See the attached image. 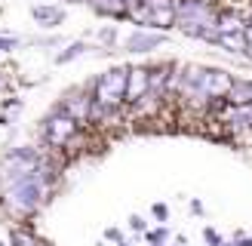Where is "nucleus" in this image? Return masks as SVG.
<instances>
[{"mask_svg": "<svg viewBox=\"0 0 252 246\" xmlns=\"http://www.w3.org/2000/svg\"><path fill=\"white\" fill-rule=\"evenodd\" d=\"M77 132H80V123L62 108H56L49 117H43V139L53 151H65V148L77 139Z\"/></svg>", "mask_w": 252, "mask_h": 246, "instance_id": "obj_3", "label": "nucleus"}, {"mask_svg": "<svg viewBox=\"0 0 252 246\" xmlns=\"http://www.w3.org/2000/svg\"><path fill=\"white\" fill-rule=\"evenodd\" d=\"M163 237H166V231H163V228H160V231H151V234H148V240H151V243H160Z\"/></svg>", "mask_w": 252, "mask_h": 246, "instance_id": "obj_15", "label": "nucleus"}, {"mask_svg": "<svg viewBox=\"0 0 252 246\" xmlns=\"http://www.w3.org/2000/svg\"><path fill=\"white\" fill-rule=\"evenodd\" d=\"M154 215H157V218H166V206L157 203V206H154Z\"/></svg>", "mask_w": 252, "mask_h": 246, "instance_id": "obj_19", "label": "nucleus"}, {"mask_svg": "<svg viewBox=\"0 0 252 246\" xmlns=\"http://www.w3.org/2000/svg\"><path fill=\"white\" fill-rule=\"evenodd\" d=\"M219 9L209 0H179V9H175V28L185 31L188 37H197V40L216 43V22H219Z\"/></svg>", "mask_w": 252, "mask_h": 246, "instance_id": "obj_1", "label": "nucleus"}, {"mask_svg": "<svg viewBox=\"0 0 252 246\" xmlns=\"http://www.w3.org/2000/svg\"><path fill=\"white\" fill-rule=\"evenodd\" d=\"M0 246H3V243H0Z\"/></svg>", "mask_w": 252, "mask_h": 246, "instance_id": "obj_23", "label": "nucleus"}, {"mask_svg": "<svg viewBox=\"0 0 252 246\" xmlns=\"http://www.w3.org/2000/svg\"><path fill=\"white\" fill-rule=\"evenodd\" d=\"M246 59H252V12H249V22H246Z\"/></svg>", "mask_w": 252, "mask_h": 246, "instance_id": "obj_14", "label": "nucleus"}, {"mask_svg": "<svg viewBox=\"0 0 252 246\" xmlns=\"http://www.w3.org/2000/svg\"><path fill=\"white\" fill-rule=\"evenodd\" d=\"M9 46H16V40L12 37H0V49H9Z\"/></svg>", "mask_w": 252, "mask_h": 246, "instance_id": "obj_18", "label": "nucleus"}, {"mask_svg": "<svg viewBox=\"0 0 252 246\" xmlns=\"http://www.w3.org/2000/svg\"><path fill=\"white\" fill-rule=\"evenodd\" d=\"M216 246H228V243H216Z\"/></svg>", "mask_w": 252, "mask_h": 246, "instance_id": "obj_21", "label": "nucleus"}, {"mask_svg": "<svg viewBox=\"0 0 252 246\" xmlns=\"http://www.w3.org/2000/svg\"><path fill=\"white\" fill-rule=\"evenodd\" d=\"M175 9H179V0H142L129 19L157 31H169L175 28Z\"/></svg>", "mask_w": 252, "mask_h": 246, "instance_id": "obj_4", "label": "nucleus"}, {"mask_svg": "<svg viewBox=\"0 0 252 246\" xmlns=\"http://www.w3.org/2000/svg\"><path fill=\"white\" fill-rule=\"evenodd\" d=\"M83 53H86V43H80V40H77V43H71L65 53H59V56H56V62H59V65H65V62L77 59V56H83Z\"/></svg>", "mask_w": 252, "mask_h": 246, "instance_id": "obj_12", "label": "nucleus"}, {"mask_svg": "<svg viewBox=\"0 0 252 246\" xmlns=\"http://www.w3.org/2000/svg\"><path fill=\"white\" fill-rule=\"evenodd\" d=\"M138 3H142V0H93V6L102 12V16H114V19H129Z\"/></svg>", "mask_w": 252, "mask_h": 246, "instance_id": "obj_8", "label": "nucleus"}, {"mask_svg": "<svg viewBox=\"0 0 252 246\" xmlns=\"http://www.w3.org/2000/svg\"><path fill=\"white\" fill-rule=\"evenodd\" d=\"M228 102L231 105H252V80H240V77H237Z\"/></svg>", "mask_w": 252, "mask_h": 246, "instance_id": "obj_11", "label": "nucleus"}, {"mask_svg": "<svg viewBox=\"0 0 252 246\" xmlns=\"http://www.w3.org/2000/svg\"><path fill=\"white\" fill-rule=\"evenodd\" d=\"M0 179H3V169H0Z\"/></svg>", "mask_w": 252, "mask_h": 246, "instance_id": "obj_22", "label": "nucleus"}, {"mask_svg": "<svg viewBox=\"0 0 252 246\" xmlns=\"http://www.w3.org/2000/svg\"><path fill=\"white\" fill-rule=\"evenodd\" d=\"M114 37H117V34H114V28H105V31H102V40H105V43H111Z\"/></svg>", "mask_w": 252, "mask_h": 246, "instance_id": "obj_17", "label": "nucleus"}, {"mask_svg": "<svg viewBox=\"0 0 252 246\" xmlns=\"http://www.w3.org/2000/svg\"><path fill=\"white\" fill-rule=\"evenodd\" d=\"M62 111H68V114L80 123V126H86V123H93V114H95V102H93V92H68L65 98H62Z\"/></svg>", "mask_w": 252, "mask_h": 246, "instance_id": "obj_5", "label": "nucleus"}, {"mask_svg": "<svg viewBox=\"0 0 252 246\" xmlns=\"http://www.w3.org/2000/svg\"><path fill=\"white\" fill-rule=\"evenodd\" d=\"M216 46H221L231 56H246V31H231V34H219Z\"/></svg>", "mask_w": 252, "mask_h": 246, "instance_id": "obj_9", "label": "nucleus"}, {"mask_svg": "<svg viewBox=\"0 0 252 246\" xmlns=\"http://www.w3.org/2000/svg\"><path fill=\"white\" fill-rule=\"evenodd\" d=\"M163 43H166V34H163V31L138 28V31H132L123 40V49H126V53H154V49H160Z\"/></svg>", "mask_w": 252, "mask_h": 246, "instance_id": "obj_7", "label": "nucleus"}, {"mask_svg": "<svg viewBox=\"0 0 252 246\" xmlns=\"http://www.w3.org/2000/svg\"><path fill=\"white\" fill-rule=\"evenodd\" d=\"M34 19L43 25V28H56V25L65 22V9L62 6H34Z\"/></svg>", "mask_w": 252, "mask_h": 246, "instance_id": "obj_10", "label": "nucleus"}, {"mask_svg": "<svg viewBox=\"0 0 252 246\" xmlns=\"http://www.w3.org/2000/svg\"><path fill=\"white\" fill-rule=\"evenodd\" d=\"M237 246H252V237H246V240H240Z\"/></svg>", "mask_w": 252, "mask_h": 246, "instance_id": "obj_20", "label": "nucleus"}, {"mask_svg": "<svg viewBox=\"0 0 252 246\" xmlns=\"http://www.w3.org/2000/svg\"><path fill=\"white\" fill-rule=\"evenodd\" d=\"M151 95V68H129V86H126V105L142 108Z\"/></svg>", "mask_w": 252, "mask_h": 246, "instance_id": "obj_6", "label": "nucleus"}, {"mask_svg": "<svg viewBox=\"0 0 252 246\" xmlns=\"http://www.w3.org/2000/svg\"><path fill=\"white\" fill-rule=\"evenodd\" d=\"M126 86H129V68H111L102 77H95V83H93V102H95L93 120H102V117H111L117 111H123Z\"/></svg>", "mask_w": 252, "mask_h": 246, "instance_id": "obj_2", "label": "nucleus"}, {"mask_svg": "<svg viewBox=\"0 0 252 246\" xmlns=\"http://www.w3.org/2000/svg\"><path fill=\"white\" fill-rule=\"evenodd\" d=\"M129 225H132L135 231H145V218H138V215H132V218H129Z\"/></svg>", "mask_w": 252, "mask_h": 246, "instance_id": "obj_16", "label": "nucleus"}, {"mask_svg": "<svg viewBox=\"0 0 252 246\" xmlns=\"http://www.w3.org/2000/svg\"><path fill=\"white\" fill-rule=\"evenodd\" d=\"M12 243H16V246H40L37 237L28 234V231H12Z\"/></svg>", "mask_w": 252, "mask_h": 246, "instance_id": "obj_13", "label": "nucleus"}]
</instances>
